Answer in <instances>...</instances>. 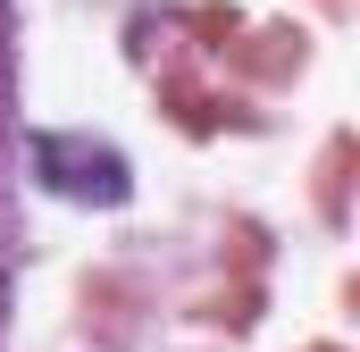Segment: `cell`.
<instances>
[{"instance_id": "6da1fadb", "label": "cell", "mask_w": 360, "mask_h": 352, "mask_svg": "<svg viewBox=\"0 0 360 352\" xmlns=\"http://www.w3.org/2000/svg\"><path fill=\"white\" fill-rule=\"evenodd\" d=\"M25 160H34V176H42L59 201H84V210H117V201L134 193V168H126V151H117V143H101V134L42 126V134L25 143Z\"/></svg>"}]
</instances>
